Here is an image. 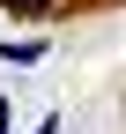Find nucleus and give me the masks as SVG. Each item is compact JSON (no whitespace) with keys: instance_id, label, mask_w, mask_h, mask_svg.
<instances>
[{"instance_id":"nucleus-1","label":"nucleus","mask_w":126,"mask_h":134,"mask_svg":"<svg viewBox=\"0 0 126 134\" xmlns=\"http://www.w3.org/2000/svg\"><path fill=\"white\" fill-rule=\"evenodd\" d=\"M0 8H15V15H37V8H52V0H0Z\"/></svg>"},{"instance_id":"nucleus-2","label":"nucleus","mask_w":126,"mask_h":134,"mask_svg":"<svg viewBox=\"0 0 126 134\" xmlns=\"http://www.w3.org/2000/svg\"><path fill=\"white\" fill-rule=\"evenodd\" d=\"M0 134H8V97H0Z\"/></svg>"}]
</instances>
